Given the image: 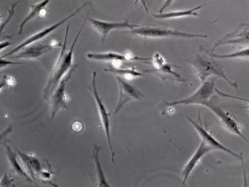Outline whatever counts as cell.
Segmentation results:
<instances>
[{
	"mask_svg": "<svg viewBox=\"0 0 249 187\" xmlns=\"http://www.w3.org/2000/svg\"><path fill=\"white\" fill-rule=\"evenodd\" d=\"M84 25H85V22L81 26L80 30L77 33V36L75 37L73 43L71 44V48L68 52H66V47H67V37H68V30H69V24L67 27L64 43L62 45V50L60 52L59 57L57 58V62L54 66L53 72L49 77L45 88L43 89V98L46 101L49 100L54 89L57 88V86L61 82V80L65 77L66 75L68 74V72L70 71L71 65H72V61H73L74 48H75L76 43L78 40V37L82 34V29Z\"/></svg>",
	"mask_w": 249,
	"mask_h": 187,
	"instance_id": "6da1fadb",
	"label": "cell"
},
{
	"mask_svg": "<svg viewBox=\"0 0 249 187\" xmlns=\"http://www.w3.org/2000/svg\"><path fill=\"white\" fill-rule=\"evenodd\" d=\"M187 62L191 64L194 71L198 77V79L200 80V82H205L210 76H217L224 78L235 89L238 88V84L236 82H232L228 77L223 66L221 65L219 62H216L215 60L208 59L201 55H196L191 59L187 60Z\"/></svg>",
	"mask_w": 249,
	"mask_h": 187,
	"instance_id": "7a4b0ae2",
	"label": "cell"
},
{
	"mask_svg": "<svg viewBox=\"0 0 249 187\" xmlns=\"http://www.w3.org/2000/svg\"><path fill=\"white\" fill-rule=\"evenodd\" d=\"M129 34H134L142 37L150 38H163V37H184V38H207L205 34H189L185 32L178 31L176 29H163L156 27H138L136 29L127 31Z\"/></svg>",
	"mask_w": 249,
	"mask_h": 187,
	"instance_id": "3957f363",
	"label": "cell"
},
{
	"mask_svg": "<svg viewBox=\"0 0 249 187\" xmlns=\"http://www.w3.org/2000/svg\"><path fill=\"white\" fill-rule=\"evenodd\" d=\"M216 78L206 80L202 83L200 88L194 93L191 96H188L184 99L175 101V102H166L165 105L167 107H175L177 105H190V104H198L203 105L204 102L210 101L214 93L217 92L215 88Z\"/></svg>",
	"mask_w": 249,
	"mask_h": 187,
	"instance_id": "277c9868",
	"label": "cell"
},
{
	"mask_svg": "<svg viewBox=\"0 0 249 187\" xmlns=\"http://www.w3.org/2000/svg\"><path fill=\"white\" fill-rule=\"evenodd\" d=\"M77 66H75L73 68L70 69V71L68 72V74L63 77L61 82L58 83L57 88L54 89L53 94L49 98V102H50V112H51L52 118L54 119L55 116L57 114V112L62 109H68V94L66 93L67 90V85L69 80L71 79L74 71L76 70Z\"/></svg>",
	"mask_w": 249,
	"mask_h": 187,
	"instance_id": "5b68a950",
	"label": "cell"
},
{
	"mask_svg": "<svg viewBox=\"0 0 249 187\" xmlns=\"http://www.w3.org/2000/svg\"><path fill=\"white\" fill-rule=\"evenodd\" d=\"M96 73L93 72L92 74V80H91V87H89V89L91 90L93 95L94 98H95V102L96 103V107L98 109V112H99L100 118H101V122H102V128L103 130L105 131L106 137L107 140L108 144L110 147V153H111V161L115 163V151H114L113 146H112V142H111V138H110V112H108L107 109L104 105V103L102 102V97L100 96L97 91V88H96Z\"/></svg>",
	"mask_w": 249,
	"mask_h": 187,
	"instance_id": "8992f818",
	"label": "cell"
},
{
	"mask_svg": "<svg viewBox=\"0 0 249 187\" xmlns=\"http://www.w3.org/2000/svg\"><path fill=\"white\" fill-rule=\"evenodd\" d=\"M198 122L194 121V120L191 119L190 117H188V120L192 124L196 131L198 132V136L201 137L202 142H204V144L206 145L207 147H209L212 150H222V151L226 152L227 154H230V155L233 156L234 158L237 159L238 161H241V162H243V156H242V154L236 153V152H234L233 150H231L230 148H226L225 146L218 142V140L216 139L214 136L211 135L207 129L204 128V125H203L201 122L200 111H198Z\"/></svg>",
	"mask_w": 249,
	"mask_h": 187,
	"instance_id": "52a82bcc",
	"label": "cell"
},
{
	"mask_svg": "<svg viewBox=\"0 0 249 187\" xmlns=\"http://www.w3.org/2000/svg\"><path fill=\"white\" fill-rule=\"evenodd\" d=\"M202 106H204L209 108L210 110L212 111L215 116L218 117V120L220 121L221 124L224 126V128H226L227 130L230 131L231 133L234 134L236 136H239L243 138L244 141H249L248 137L244 136V134L242 132V128L238 123V120L235 118V116L232 113L224 110L221 107L215 105L213 102L211 101L204 102Z\"/></svg>",
	"mask_w": 249,
	"mask_h": 187,
	"instance_id": "ba28073f",
	"label": "cell"
},
{
	"mask_svg": "<svg viewBox=\"0 0 249 187\" xmlns=\"http://www.w3.org/2000/svg\"><path fill=\"white\" fill-rule=\"evenodd\" d=\"M87 5H88V3H84V4H82L81 7L77 8V9H76L72 14H71L70 15H68V16H67L65 19H63L61 20L59 22H57V23H54V24L50 26V27L45 28V29H43V30L37 32V33L34 34V35H32L31 37H29V38H27V39L24 40L23 43H20L19 45H18L16 48H14L13 50L9 52L8 54L3 55V56L1 57V58L12 56L13 54H15L16 53H18V52L19 51L20 49H23V48H26V47H28V46L34 44V43H36L37 41L43 39V37H45L46 36H48V34H51L52 32H53L54 30H56L57 28H59L60 26H62L63 23H65L68 19H70L74 17L75 15H77V14H78V12L82 10V9Z\"/></svg>",
	"mask_w": 249,
	"mask_h": 187,
	"instance_id": "9c48e42d",
	"label": "cell"
},
{
	"mask_svg": "<svg viewBox=\"0 0 249 187\" xmlns=\"http://www.w3.org/2000/svg\"><path fill=\"white\" fill-rule=\"evenodd\" d=\"M116 80L119 88V99L116 104L114 115L118 113L122 108L131 100H141L143 98V94L136 87L131 85L122 77H116Z\"/></svg>",
	"mask_w": 249,
	"mask_h": 187,
	"instance_id": "30bf717a",
	"label": "cell"
},
{
	"mask_svg": "<svg viewBox=\"0 0 249 187\" xmlns=\"http://www.w3.org/2000/svg\"><path fill=\"white\" fill-rule=\"evenodd\" d=\"M88 22L91 23L92 28L101 35L102 43H104L105 40L107 38L108 34L113 30H120V29H129L131 30V29H136V28L139 27L136 24L130 23L129 20H125V21L120 22V23H118V22L110 23V22L102 21V20L90 19H88Z\"/></svg>",
	"mask_w": 249,
	"mask_h": 187,
	"instance_id": "8fae6325",
	"label": "cell"
},
{
	"mask_svg": "<svg viewBox=\"0 0 249 187\" xmlns=\"http://www.w3.org/2000/svg\"><path fill=\"white\" fill-rule=\"evenodd\" d=\"M86 57L88 59L101 61V62H130V61H141L146 62L151 60V57H144L136 56L132 54H117L114 52L102 53V54H88Z\"/></svg>",
	"mask_w": 249,
	"mask_h": 187,
	"instance_id": "7c38bea8",
	"label": "cell"
},
{
	"mask_svg": "<svg viewBox=\"0 0 249 187\" xmlns=\"http://www.w3.org/2000/svg\"><path fill=\"white\" fill-rule=\"evenodd\" d=\"M151 60L153 61L154 66L156 68V71H154V73L159 74V76H160L162 79L164 76H165V79L172 78L177 82H186V80L177 74L174 70V67L170 63H168L160 54H155Z\"/></svg>",
	"mask_w": 249,
	"mask_h": 187,
	"instance_id": "4fadbf2b",
	"label": "cell"
},
{
	"mask_svg": "<svg viewBox=\"0 0 249 187\" xmlns=\"http://www.w3.org/2000/svg\"><path fill=\"white\" fill-rule=\"evenodd\" d=\"M212 150L209 147H207L204 142H200V144L198 146V149L196 150L195 154L191 156V158L188 161L185 166H184L183 170H182V176L184 177L183 183H182L181 187H184L186 184L187 180L189 179L193 170L196 169V167L199 164V162L201 161V159L204 157L206 154L209 153Z\"/></svg>",
	"mask_w": 249,
	"mask_h": 187,
	"instance_id": "5bb4252c",
	"label": "cell"
},
{
	"mask_svg": "<svg viewBox=\"0 0 249 187\" xmlns=\"http://www.w3.org/2000/svg\"><path fill=\"white\" fill-rule=\"evenodd\" d=\"M53 47L47 44H42V43H37V44H31V45L26 47L23 51L19 52L17 55L13 56V58H23V59H34L37 58L43 54L48 53L49 50H51Z\"/></svg>",
	"mask_w": 249,
	"mask_h": 187,
	"instance_id": "9a60e30c",
	"label": "cell"
},
{
	"mask_svg": "<svg viewBox=\"0 0 249 187\" xmlns=\"http://www.w3.org/2000/svg\"><path fill=\"white\" fill-rule=\"evenodd\" d=\"M17 153L20 156V158L22 159L23 165L25 167L27 173L29 174L33 180L36 181L35 175H41L43 174V170L42 169V166L40 164L38 159L34 156V155H29V154L23 153L20 150H17Z\"/></svg>",
	"mask_w": 249,
	"mask_h": 187,
	"instance_id": "2e32d148",
	"label": "cell"
},
{
	"mask_svg": "<svg viewBox=\"0 0 249 187\" xmlns=\"http://www.w3.org/2000/svg\"><path fill=\"white\" fill-rule=\"evenodd\" d=\"M4 147L6 148V153H7V156H8V159H9L12 171L15 173V175H17V176H19L21 178L24 179L29 183H34V184L37 185L34 182V181H33V179L29 176V174L27 173V171L23 169V167L19 164V162H18L17 154L15 153V151L12 150L11 148L9 147V145L4 144Z\"/></svg>",
	"mask_w": 249,
	"mask_h": 187,
	"instance_id": "e0dca14e",
	"label": "cell"
},
{
	"mask_svg": "<svg viewBox=\"0 0 249 187\" xmlns=\"http://www.w3.org/2000/svg\"><path fill=\"white\" fill-rule=\"evenodd\" d=\"M100 150L101 148L99 146L95 144L92 149V157H93L95 166H96V177H97V187H111L106 177L104 170L102 169V163L100 161Z\"/></svg>",
	"mask_w": 249,
	"mask_h": 187,
	"instance_id": "ac0fdd59",
	"label": "cell"
},
{
	"mask_svg": "<svg viewBox=\"0 0 249 187\" xmlns=\"http://www.w3.org/2000/svg\"><path fill=\"white\" fill-rule=\"evenodd\" d=\"M204 5L197 6L196 8L187 10H180V11L168 12V13H159L157 15H154V18L160 19H178L184 17H198L197 11L201 9Z\"/></svg>",
	"mask_w": 249,
	"mask_h": 187,
	"instance_id": "d6986e66",
	"label": "cell"
},
{
	"mask_svg": "<svg viewBox=\"0 0 249 187\" xmlns=\"http://www.w3.org/2000/svg\"><path fill=\"white\" fill-rule=\"evenodd\" d=\"M249 43V29H244L243 31L239 33V35L237 37H234L232 38L231 34H229L228 36L223 38V39L219 40L218 43H215V45L213 46V48L210 50L211 53H214L216 48L218 46L222 45V44H232V43Z\"/></svg>",
	"mask_w": 249,
	"mask_h": 187,
	"instance_id": "ffe728a7",
	"label": "cell"
},
{
	"mask_svg": "<svg viewBox=\"0 0 249 187\" xmlns=\"http://www.w3.org/2000/svg\"><path fill=\"white\" fill-rule=\"evenodd\" d=\"M49 3V1L44 0L39 3H34L30 5V12L29 15L26 16L25 19L22 21V23H20L19 30H18V34H22L23 33V28L26 25V23H29L30 20L33 19L34 18L37 17V15H40V13L45 9L46 6Z\"/></svg>",
	"mask_w": 249,
	"mask_h": 187,
	"instance_id": "44dd1931",
	"label": "cell"
},
{
	"mask_svg": "<svg viewBox=\"0 0 249 187\" xmlns=\"http://www.w3.org/2000/svg\"><path fill=\"white\" fill-rule=\"evenodd\" d=\"M107 73H111V74H116L117 77H143L144 74L140 73V72L136 70L135 68H119L114 66H110L108 68L104 69Z\"/></svg>",
	"mask_w": 249,
	"mask_h": 187,
	"instance_id": "7402d4cb",
	"label": "cell"
},
{
	"mask_svg": "<svg viewBox=\"0 0 249 187\" xmlns=\"http://www.w3.org/2000/svg\"><path fill=\"white\" fill-rule=\"evenodd\" d=\"M205 54H208L210 57H214V58H220V59H225V58H241V57H249V48H244L242 49L240 51L236 52L233 54H215L214 53H211V52L203 49Z\"/></svg>",
	"mask_w": 249,
	"mask_h": 187,
	"instance_id": "603a6c76",
	"label": "cell"
},
{
	"mask_svg": "<svg viewBox=\"0 0 249 187\" xmlns=\"http://www.w3.org/2000/svg\"><path fill=\"white\" fill-rule=\"evenodd\" d=\"M18 3V2H15V3L12 4L11 8L9 9V14H8L7 19H6L5 21H3V23L0 24V36L3 34V31L4 30V29H5L6 26L9 24L12 18L14 17L15 13V9H16V6H17Z\"/></svg>",
	"mask_w": 249,
	"mask_h": 187,
	"instance_id": "cb8c5ba5",
	"label": "cell"
},
{
	"mask_svg": "<svg viewBox=\"0 0 249 187\" xmlns=\"http://www.w3.org/2000/svg\"><path fill=\"white\" fill-rule=\"evenodd\" d=\"M0 187H16L15 179L11 178L7 174H4L0 180Z\"/></svg>",
	"mask_w": 249,
	"mask_h": 187,
	"instance_id": "d4e9b609",
	"label": "cell"
},
{
	"mask_svg": "<svg viewBox=\"0 0 249 187\" xmlns=\"http://www.w3.org/2000/svg\"><path fill=\"white\" fill-rule=\"evenodd\" d=\"M19 64H22V62H11L9 60H3L0 57V68H5L9 65H19Z\"/></svg>",
	"mask_w": 249,
	"mask_h": 187,
	"instance_id": "484cf974",
	"label": "cell"
},
{
	"mask_svg": "<svg viewBox=\"0 0 249 187\" xmlns=\"http://www.w3.org/2000/svg\"><path fill=\"white\" fill-rule=\"evenodd\" d=\"M13 128L11 126H9L8 128H6L5 130L3 131L1 133H0V143L3 142V139L5 138L6 136H8L9 134L11 133Z\"/></svg>",
	"mask_w": 249,
	"mask_h": 187,
	"instance_id": "4316f807",
	"label": "cell"
},
{
	"mask_svg": "<svg viewBox=\"0 0 249 187\" xmlns=\"http://www.w3.org/2000/svg\"><path fill=\"white\" fill-rule=\"evenodd\" d=\"M11 44L10 42H8V41H4V42H1L0 43V51H2L3 49L7 48V47H9V45Z\"/></svg>",
	"mask_w": 249,
	"mask_h": 187,
	"instance_id": "83f0119b",
	"label": "cell"
},
{
	"mask_svg": "<svg viewBox=\"0 0 249 187\" xmlns=\"http://www.w3.org/2000/svg\"><path fill=\"white\" fill-rule=\"evenodd\" d=\"M244 187H249V181H248L245 172L244 173Z\"/></svg>",
	"mask_w": 249,
	"mask_h": 187,
	"instance_id": "f1b7e54d",
	"label": "cell"
},
{
	"mask_svg": "<svg viewBox=\"0 0 249 187\" xmlns=\"http://www.w3.org/2000/svg\"><path fill=\"white\" fill-rule=\"evenodd\" d=\"M4 86H5V82H2V83H0V90H1Z\"/></svg>",
	"mask_w": 249,
	"mask_h": 187,
	"instance_id": "f546056e",
	"label": "cell"
},
{
	"mask_svg": "<svg viewBox=\"0 0 249 187\" xmlns=\"http://www.w3.org/2000/svg\"><path fill=\"white\" fill-rule=\"evenodd\" d=\"M1 19H2V15H0V22H1Z\"/></svg>",
	"mask_w": 249,
	"mask_h": 187,
	"instance_id": "4dcf8cb0",
	"label": "cell"
}]
</instances>
